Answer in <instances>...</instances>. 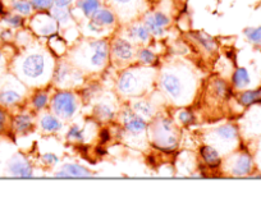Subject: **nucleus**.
<instances>
[{
	"label": "nucleus",
	"mask_w": 261,
	"mask_h": 220,
	"mask_svg": "<svg viewBox=\"0 0 261 220\" xmlns=\"http://www.w3.org/2000/svg\"><path fill=\"white\" fill-rule=\"evenodd\" d=\"M55 176L60 178H84V177H91L92 173L84 165L77 162H67L60 167L59 171L55 172Z\"/></svg>",
	"instance_id": "obj_15"
},
{
	"label": "nucleus",
	"mask_w": 261,
	"mask_h": 220,
	"mask_svg": "<svg viewBox=\"0 0 261 220\" xmlns=\"http://www.w3.org/2000/svg\"><path fill=\"white\" fill-rule=\"evenodd\" d=\"M54 67L55 62L49 49H30L18 62L19 78L30 86H44L51 79Z\"/></svg>",
	"instance_id": "obj_2"
},
{
	"label": "nucleus",
	"mask_w": 261,
	"mask_h": 220,
	"mask_svg": "<svg viewBox=\"0 0 261 220\" xmlns=\"http://www.w3.org/2000/svg\"><path fill=\"white\" fill-rule=\"evenodd\" d=\"M31 3L32 8L39 12L50 11L54 7V0H32Z\"/></svg>",
	"instance_id": "obj_35"
},
{
	"label": "nucleus",
	"mask_w": 261,
	"mask_h": 220,
	"mask_svg": "<svg viewBox=\"0 0 261 220\" xmlns=\"http://www.w3.org/2000/svg\"><path fill=\"white\" fill-rule=\"evenodd\" d=\"M7 123H8V114L3 107H0V132L7 128Z\"/></svg>",
	"instance_id": "obj_39"
},
{
	"label": "nucleus",
	"mask_w": 261,
	"mask_h": 220,
	"mask_svg": "<svg viewBox=\"0 0 261 220\" xmlns=\"http://www.w3.org/2000/svg\"><path fill=\"white\" fill-rule=\"evenodd\" d=\"M92 21L95 23H97L99 26L104 27V29H108V27H113L115 24V14L113 13L110 9H101L100 8L99 11L95 13V16L92 17Z\"/></svg>",
	"instance_id": "obj_23"
},
{
	"label": "nucleus",
	"mask_w": 261,
	"mask_h": 220,
	"mask_svg": "<svg viewBox=\"0 0 261 220\" xmlns=\"http://www.w3.org/2000/svg\"><path fill=\"white\" fill-rule=\"evenodd\" d=\"M155 78L154 69L149 67H130L119 73L115 87L124 97H141L151 87Z\"/></svg>",
	"instance_id": "obj_4"
},
{
	"label": "nucleus",
	"mask_w": 261,
	"mask_h": 220,
	"mask_svg": "<svg viewBox=\"0 0 261 220\" xmlns=\"http://www.w3.org/2000/svg\"><path fill=\"white\" fill-rule=\"evenodd\" d=\"M86 128L87 127L80 126V124H72L65 133V139L71 142H77V144H84L86 141Z\"/></svg>",
	"instance_id": "obj_25"
},
{
	"label": "nucleus",
	"mask_w": 261,
	"mask_h": 220,
	"mask_svg": "<svg viewBox=\"0 0 261 220\" xmlns=\"http://www.w3.org/2000/svg\"><path fill=\"white\" fill-rule=\"evenodd\" d=\"M246 39L253 45H257V46H261V26L258 27H247L243 31Z\"/></svg>",
	"instance_id": "obj_32"
},
{
	"label": "nucleus",
	"mask_w": 261,
	"mask_h": 220,
	"mask_svg": "<svg viewBox=\"0 0 261 220\" xmlns=\"http://www.w3.org/2000/svg\"><path fill=\"white\" fill-rule=\"evenodd\" d=\"M2 39L4 40V41H9V40H12V31H9V30H6V31L2 32Z\"/></svg>",
	"instance_id": "obj_41"
},
{
	"label": "nucleus",
	"mask_w": 261,
	"mask_h": 220,
	"mask_svg": "<svg viewBox=\"0 0 261 220\" xmlns=\"http://www.w3.org/2000/svg\"><path fill=\"white\" fill-rule=\"evenodd\" d=\"M152 16H154V19L158 22V24H159V26H162L163 29H165V27H167L168 24L170 23L169 17H168L167 14L162 13V12H156V13H152Z\"/></svg>",
	"instance_id": "obj_38"
},
{
	"label": "nucleus",
	"mask_w": 261,
	"mask_h": 220,
	"mask_svg": "<svg viewBox=\"0 0 261 220\" xmlns=\"http://www.w3.org/2000/svg\"><path fill=\"white\" fill-rule=\"evenodd\" d=\"M59 156L55 155L54 152H45L41 156L42 164L46 165V167H54V165H57L59 162Z\"/></svg>",
	"instance_id": "obj_37"
},
{
	"label": "nucleus",
	"mask_w": 261,
	"mask_h": 220,
	"mask_svg": "<svg viewBox=\"0 0 261 220\" xmlns=\"http://www.w3.org/2000/svg\"><path fill=\"white\" fill-rule=\"evenodd\" d=\"M7 173L16 178H29L34 176V167L24 155L14 154L7 164Z\"/></svg>",
	"instance_id": "obj_12"
},
{
	"label": "nucleus",
	"mask_w": 261,
	"mask_h": 220,
	"mask_svg": "<svg viewBox=\"0 0 261 220\" xmlns=\"http://www.w3.org/2000/svg\"><path fill=\"white\" fill-rule=\"evenodd\" d=\"M120 121L123 131L128 137L139 141L146 139V134L149 133V121L139 116L132 107L125 106L120 112Z\"/></svg>",
	"instance_id": "obj_8"
},
{
	"label": "nucleus",
	"mask_w": 261,
	"mask_h": 220,
	"mask_svg": "<svg viewBox=\"0 0 261 220\" xmlns=\"http://www.w3.org/2000/svg\"><path fill=\"white\" fill-rule=\"evenodd\" d=\"M115 3L119 4V6H128V4H130L134 0H114Z\"/></svg>",
	"instance_id": "obj_42"
},
{
	"label": "nucleus",
	"mask_w": 261,
	"mask_h": 220,
	"mask_svg": "<svg viewBox=\"0 0 261 220\" xmlns=\"http://www.w3.org/2000/svg\"><path fill=\"white\" fill-rule=\"evenodd\" d=\"M34 117L30 113L17 114L12 121V128L16 133L26 134L34 128Z\"/></svg>",
	"instance_id": "obj_20"
},
{
	"label": "nucleus",
	"mask_w": 261,
	"mask_h": 220,
	"mask_svg": "<svg viewBox=\"0 0 261 220\" xmlns=\"http://www.w3.org/2000/svg\"><path fill=\"white\" fill-rule=\"evenodd\" d=\"M127 39L130 40V41L139 42V44H147L150 41V39H151V34H150L146 24L136 23L132 24L127 30Z\"/></svg>",
	"instance_id": "obj_19"
},
{
	"label": "nucleus",
	"mask_w": 261,
	"mask_h": 220,
	"mask_svg": "<svg viewBox=\"0 0 261 220\" xmlns=\"http://www.w3.org/2000/svg\"><path fill=\"white\" fill-rule=\"evenodd\" d=\"M110 45L105 39H92L80 42L71 51L69 62L86 72H100L109 62Z\"/></svg>",
	"instance_id": "obj_3"
},
{
	"label": "nucleus",
	"mask_w": 261,
	"mask_h": 220,
	"mask_svg": "<svg viewBox=\"0 0 261 220\" xmlns=\"http://www.w3.org/2000/svg\"><path fill=\"white\" fill-rule=\"evenodd\" d=\"M2 57H3V55H2V51H0V59H2Z\"/></svg>",
	"instance_id": "obj_43"
},
{
	"label": "nucleus",
	"mask_w": 261,
	"mask_h": 220,
	"mask_svg": "<svg viewBox=\"0 0 261 220\" xmlns=\"http://www.w3.org/2000/svg\"><path fill=\"white\" fill-rule=\"evenodd\" d=\"M132 109L139 116H141L142 118L147 119L150 122H151V119H154L156 117V107H155L154 102L150 101V100L142 99V97H137L136 100H134V102H132Z\"/></svg>",
	"instance_id": "obj_18"
},
{
	"label": "nucleus",
	"mask_w": 261,
	"mask_h": 220,
	"mask_svg": "<svg viewBox=\"0 0 261 220\" xmlns=\"http://www.w3.org/2000/svg\"><path fill=\"white\" fill-rule=\"evenodd\" d=\"M101 7L100 0H79L77 2V8L82 12L86 18H92L97 11Z\"/></svg>",
	"instance_id": "obj_24"
},
{
	"label": "nucleus",
	"mask_w": 261,
	"mask_h": 220,
	"mask_svg": "<svg viewBox=\"0 0 261 220\" xmlns=\"http://www.w3.org/2000/svg\"><path fill=\"white\" fill-rule=\"evenodd\" d=\"M50 107L62 121H71L80 110L79 96L69 89H60L50 97Z\"/></svg>",
	"instance_id": "obj_6"
},
{
	"label": "nucleus",
	"mask_w": 261,
	"mask_h": 220,
	"mask_svg": "<svg viewBox=\"0 0 261 220\" xmlns=\"http://www.w3.org/2000/svg\"><path fill=\"white\" fill-rule=\"evenodd\" d=\"M4 22H6L8 26L13 27V29H19V27L23 26V17L21 16V14H11V16L7 17L6 19H4Z\"/></svg>",
	"instance_id": "obj_36"
},
{
	"label": "nucleus",
	"mask_w": 261,
	"mask_h": 220,
	"mask_svg": "<svg viewBox=\"0 0 261 220\" xmlns=\"http://www.w3.org/2000/svg\"><path fill=\"white\" fill-rule=\"evenodd\" d=\"M32 30L40 36L50 37L51 35L57 34L58 23L55 22L54 17L47 13H40L32 19Z\"/></svg>",
	"instance_id": "obj_14"
},
{
	"label": "nucleus",
	"mask_w": 261,
	"mask_h": 220,
	"mask_svg": "<svg viewBox=\"0 0 261 220\" xmlns=\"http://www.w3.org/2000/svg\"><path fill=\"white\" fill-rule=\"evenodd\" d=\"M149 126V137L152 146L164 152H172L178 147L177 127L168 117H155Z\"/></svg>",
	"instance_id": "obj_5"
},
{
	"label": "nucleus",
	"mask_w": 261,
	"mask_h": 220,
	"mask_svg": "<svg viewBox=\"0 0 261 220\" xmlns=\"http://www.w3.org/2000/svg\"><path fill=\"white\" fill-rule=\"evenodd\" d=\"M251 84V76L245 67H238L232 74V85L234 89L243 90Z\"/></svg>",
	"instance_id": "obj_22"
},
{
	"label": "nucleus",
	"mask_w": 261,
	"mask_h": 220,
	"mask_svg": "<svg viewBox=\"0 0 261 220\" xmlns=\"http://www.w3.org/2000/svg\"><path fill=\"white\" fill-rule=\"evenodd\" d=\"M23 100V92L17 89L0 90V106H16Z\"/></svg>",
	"instance_id": "obj_21"
},
{
	"label": "nucleus",
	"mask_w": 261,
	"mask_h": 220,
	"mask_svg": "<svg viewBox=\"0 0 261 220\" xmlns=\"http://www.w3.org/2000/svg\"><path fill=\"white\" fill-rule=\"evenodd\" d=\"M51 16L54 17L55 22L60 26H67L71 21V13L67 11V8H59V7H53Z\"/></svg>",
	"instance_id": "obj_30"
},
{
	"label": "nucleus",
	"mask_w": 261,
	"mask_h": 220,
	"mask_svg": "<svg viewBox=\"0 0 261 220\" xmlns=\"http://www.w3.org/2000/svg\"><path fill=\"white\" fill-rule=\"evenodd\" d=\"M136 59L142 66H152L156 61V55L149 47H140L136 51Z\"/></svg>",
	"instance_id": "obj_29"
},
{
	"label": "nucleus",
	"mask_w": 261,
	"mask_h": 220,
	"mask_svg": "<svg viewBox=\"0 0 261 220\" xmlns=\"http://www.w3.org/2000/svg\"><path fill=\"white\" fill-rule=\"evenodd\" d=\"M84 79V71L77 68L69 61H62L55 64L51 81L60 89H72L81 85Z\"/></svg>",
	"instance_id": "obj_7"
},
{
	"label": "nucleus",
	"mask_w": 261,
	"mask_h": 220,
	"mask_svg": "<svg viewBox=\"0 0 261 220\" xmlns=\"http://www.w3.org/2000/svg\"><path fill=\"white\" fill-rule=\"evenodd\" d=\"M39 126L44 133L53 134L62 131L63 122L54 113H44L39 119Z\"/></svg>",
	"instance_id": "obj_17"
},
{
	"label": "nucleus",
	"mask_w": 261,
	"mask_h": 220,
	"mask_svg": "<svg viewBox=\"0 0 261 220\" xmlns=\"http://www.w3.org/2000/svg\"><path fill=\"white\" fill-rule=\"evenodd\" d=\"M110 55L118 63H129L136 57V50H135L130 40L124 39V37H117L110 44Z\"/></svg>",
	"instance_id": "obj_11"
},
{
	"label": "nucleus",
	"mask_w": 261,
	"mask_h": 220,
	"mask_svg": "<svg viewBox=\"0 0 261 220\" xmlns=\"http://www.w3.org/2000/svg\"><path fill=\"white\" fill-rule=\"evenodd\" d=\"M72 3H73V0H54V7H59V8H68Z\"/></svg>",
	"instance_id": "obj_40"
},
{
	"label": "nucleus",
	"mask_w": 261,
	"mask_h": 220,
	"mask_svg": "<svg viewBox=\"0 0 261 220\" xmlns=\"http://www.w3.org/2000/svg\"><path fill=\"white\" fill-rule=\"evenodd\" d=\"M177 119L182 126H190L195 122V116L191 110L188 109H180L177 113Z\"/></svg>",
	"instance_id": "obj_34"
},
{
	"label": "nucleus",
	"mask_w": 261,
	"mask_h": 220,
	"mask_svg": "<svg viewBox=\"0 0 261 220\" xmlns=\"http://www.w3.org/2000/svg\"><path fill=\"white\" fill-rule=\"evenodd\" d=\"M225 169L233 177H246L252 172L253 160L248 152H238L228 157L224 162Z\"/></svg>",
	"instance_id": "obj_10"
},
{
	"label": "nucleus",
	"mask_w": 261,
	"mask_h": 220,
	"mask_svg": "<svg viewBox=\"0 0 261 220\" xmlns=\"http://www.w3.org/2000/svg\"><path fill=\"white\" fill-rule=\"evenodd\" d=\"M258 101H261V89L246 90V91L241 92L238 96V102L242 106H251Z\"/></svg>",
	"instance_id": "obj_28"
},
{
	"label": "nucleus",
	"mask_w": 261,
	"mask_h": 220,
	"mask_svg": "<svg viewBox=\"0 0 261 220\" xmlns=\"http://www.w3.org/2000/svg\"><path fill=\"white\" fill-rule=\"evenodd\" d=\"M193 39L197 41V44H199L205 51L210 52V54L217 51V42H215V40L213 39L212 36H209V35L204 34V32H196V34H193Z\"/></svg>",
	"instance_id": "obj_27"
},
{
	"label": "nucleus",
	"mask_w": 261,
	"mask_h": 220,
	"mask_svg": "<svg viewBox=\"0 0 261 220\" xmlns=\"http://www.w3.org/2000/svg\"><path fill=\"white\" fill-rule=\"evenodd\" d=\"M196 85V77L190 67L175 64L165 67L160 72V90L165 97L178 106H183L191 102L195 96Z\"/></svg>",
	"instance_id": "obj_1"
},
{
	"label": "nucleus",
	"mask_w": 261,
	"mask_h": 220,
	"mask_svg": "<svg viewBox=\"0 0 261 220\" xmlns=\"http://www.w3.org/2000/svg\"><path fill=\"white\" fill-rule=\"evenodd\" d=\"M14 11L17 12L21 16H30L32 12V3L29 0H14L13 4H12Z\"/></svg>",
	"instance_id": "obj_33"
},
{
	"label": "nucleus",
	"mask_w": 261,
	"mask_h": 220,
	"mask_svg": "<svg viewBox=\"0 0 261 220\" xmlns=\"http://www.w3.org/2000/svg\"><path fill=\"white\" fill-rule=\"evenodd\" d=\"M118 113V105L112 97H100L92 107V116L101 123H108L115 118Z\"/></svg>",
	"instance_id": "obj_13"
},
{
	"label": "nucleus",
	"mask_w": 261,
	"mask_h": 220,
	"mask_svg": "<svg viewBox=\"0 0 261 220\" xmlns=\"http://www.w3.org/2000/svg\"><path fill=\"white\" fill-rule=\"evenodd\" d=\"M50 102V95L47 90H37L31 97V105L34 110L36 112H41L45 107L49 105Z\"/></svg>",
	"instance_id": "obj_26"
},
{
	"label": "nucleus",
	"mask_w": 261,
	"mask_h": 220,
	"mask_svg": "<svg viewBox=\"0 0 261 220\" xmlns=\"http://www.w3.org/2000/svg\"><path fill=\"white\" fill-rule=\"evenodd\" d=\"M200 156H201L204 164L209 167L210 169H218L223 164L220 152L209 144H205L200 147Z\"/></svg>",
	"instance_id": "obj_16"
},
{
	"label": "nucleus",
	"mask_w": 261,
	"mask_h": 220,
	"mask_svg": "<svg viewBox=\"0 0 261 220\" xmlns=\"http://www.w3.org/2000/svg\"><path fill=\"white\" fill-rule=\"evenodd\" d=\"M238 141V128L232 123H225L215 127L207 134L205 144L214 146L222 154L225 150H232L236 142Z\"/></svg>",
	"instance_id": "obj_9"
},
{
	"label": "nucleus",
	"mask_w": 261,
	"mask_h": 220,
	"mask_svg": "<svg viewBox=\"0 0 261 220\" xmlns=\"http://www.w3.org/2000/svg\"><path fill=\"white\" fill-rule=\"evenodd\" d=\"M145 24H146V27L149 29L150 34L152 35V36L155 37H163L164 36V31L165 29H163L162 26H159L158 24V22L154 19V16L152 14H147L146 17H145Z\"/></svg>",
	"instance_id": "obj_31"
}]
</instances>
